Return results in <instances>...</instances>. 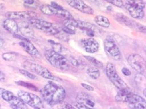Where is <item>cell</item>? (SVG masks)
<instances>
[{
  "mask_svg": "<svg viewBox=\"0 0 146 109\" xmlns=\"http://www.w3.org/2000/svg\"><path fill=\"white\" fill-rule=\"evenodd\" d=\"M143 94H144V96H146V94H145V89H144V91H143Z\"/></svg>",
  "mask_w": 146,
  "mask_h": 109,
  "instance_id": "bcb514c9",
  "label": "cell"
},
{
  "mask_svg": "<svg viewBox=\"0 0 146 109\" xmlns=\"http://www.w3.org/2000/svg\"><path fill=\"white\" fill-rule=\"evenodd\" d=\"M3 25L4 28L7 31L13 34H16L18 32V25L14 19L7 18L3 22Z\"/></svg>",
  "mask_w": 146,
  "mask_h": 109,
  "instance_id": "d6986e66",
  "label": "cell"
},
{
  "mask_svg": "<svg viewBox=\"0 0 146 109\" xmlns=\"http://www.w3.org/2000/svg\"><path fill=\"white\" fill-rule=\"evenodd\" d=\"M81 85V86L84 88H85L86 90H87L88 91H91H91H94V87L91 86V85H88V84L85 83H82Z\"/></svg>",
  "mask_w": 146,
  "mask_h": 109,
  "instance_id": "74e56055",
  "label": "cell"
},
{
  "mask_svg": "<svg viewBox=\"0 0 146 109\" xmlns=\"http://www.w3.org/2000/svg\"><path fill=\"white\" fill-rule=\"evenodd\" d=\"M104 48L107 54L115 61H119L121 55L119 48L114 39L111 36H108L104 42Z\"/></svg>",
  "mask_w": 146,
  "mask_h": 109,
  "instance_id": "52a82bcc",
  "label": "cell"
},
{
  "mask_svg": "<svg viewBox=\"0 0 146 109\" xmlns=\"http://www.w3.org/2000/svg\"><path fill=\"white\" fill-rule=\"evenodd\" d=\"M32 27L42 31L47 35L56 36L60 32L59 28L55 26L53 23L41 19L35 18L28 21Z\"/></svg>",
  "mask_w": 146,
  "mask_h": 109,
  "instance_id": "3957f363",
  "label": "cell"
},
{
  "mask_svg": "<svg viewBox=\"0 0 146 109\" xmlns=\"http://www.w3.org/2000/svg\"><path fill=\"white\" fill-rule=\"evenodd\" d=\"M4 44V40L3 38L0 37V49L3 47Z\"/></svg>",
  "mask_w": 146,
  "mask_h": 109,
  "instance_id": "b9f144b4",
  "label": "cell"
},
{
  "mask_svg": "<svg viewBox=\"0 0 146 109\" xmlns=\"http://www.w3.org/2000/svg\"><path fill=\"white\" fill-rule=\"evenodd\" d=\"M23 4L27 8L36 9L39 6V0H24Z\"/></svg>",
  "mask_w": 146,
  "mask_h": 109,
  "instance_id": "4316f807",
  "label": "cell"
},
{
  "mask_svg": "<svg viewBox=\"0 0 146 109\" xmlns=\"http://www.w3.org/2000/svg\"><path fill=\"white\" fill-rule=\"evenodd\" d=\"M62 31L64 32V33H66L67 34H72H72H76V31L72 30H71L70 29H68V28H67L66 27H64V26L62 27Z\"/></svg>",
  "mask_w": 146,
  "mask_h": 109,
  "instance_id": "d590c367",
  "label": "cell"
},
{
  "mask_svg": "<svg viewBox=\"0 0 146 109\" xmlns=\"http://www.w3.org/2000/svg\"><path fill=\"white\" fill-rule=\"evenodd\" d=\"M39 9L42 13L48 16L56 15L58 11L57 10L55 9L53 7H52L51 5L48 4H43L40 6Z\"/></svg>",
  "mask_w": 146,
  "mask_h": 109,
  "instance_id": "ffe728a7",
  "label": "cell"
},
{
  "mask_svg": "<svg viewBox=\"0 0 146 109\" xmlns=\"http://www.w3.org/2000/svg\"><path fill=\"white\" fill-rule=\"evenodd\" d=\"M58 109H77V108L68 103L63 102L62 103L59 104Z\"/></svg>",
  "mask_w": 146,
  "mask_h": 109,
  "instance_id": "e575fe53",
  "label": "cell"
},
{
  "mask_svg": "<svg viewBox=\"0 0 146 109\" xmlns=\"http://www.w3.org/2000/svg\"><path fill=\"white\" fill-rule=\"evenodd\" d=\"M66 1L70 7L84 14L92 15L94 13L93 9L85 3L82 0H66Z\"/></svg>",
  "mask_w": 146,
  "mask_h": 109,
  "instance_id": "5bb4252c",
  "label": "cell"
},
{
  "mask_svg": "<svg viewBox=\"0 0 146 109\" xmlns=\"http://www.w3.org/2000/svg\"><path fill=\"white\" fill-rule=\"evenodd\" d=\"M130 90H119L115 96V99L117 102L126 103L129 96L131 93Z\"/></svg>",
  "mask_w": 146,
  "mask_h": 109,
  "instance_id": "44dd1931",
  "label": "cell"
},
{
  "mask_svg": "<svg viewBox=\"0 0 146 109\" xmlns=\"http://www.w3.org/2000/svg\"><path fill=\"white\" fill-rule=\"evenodd\" d=\"M11 105H14L17 107L19 109H28V107L27 105L24 103L18 96H15V95L11 99V100L9 102Z\"/></svg>",
  "mask_w": 146,
  "mask_h": 109,
  "instance_id": "603a6c76",
  "label": "cell"
},
{
  "mask_svg": "<svg viewBox=\"0 0 146 109\" xmlns=\"http://www.w3.org/2000/svg\"><path fill=\"white\" fill-rule=\"evenodd\" d=\"M15 83L19 86L23 87H25L27 89L32 90L33 91L37 92V91H39L38 88L36 87V86H35L34 85H33L31 83L27 82H25V81H17Z\"/></svg>",
  "mask_w": 146,
  "mask_h": 109,
  "instance_id": "f546056e",
  "label": "cell"
},
{
  "mask_svg": "<svg viewBox=\"0 0 146 109\" xmlns=\"http://www.w3.org/2000/svg\"><path fill=\"white\" fill-rule=\"evenodd\" d=\"M115 19L121 23V25H123L127 27H129L131 29H136L139 32H143L144 33H145V27L141 24H139L135 21L129 18L125 15L121 14L120 13L116 14L115 15Z\"/></svg>",
  "mask_w": 146,
  "mask_h": 109,
  "instance_id": "9c48e42d",
  "label": "cell"
},
{
  "mask_svg": "<svg viewBox=\"0 0 146 109\" xmlns=\"http://www.w3.org/2000/svg\"><path fill=\"white\" fill-rule=\"evenodd\" d=\"M51 6L53 7L55 9L57 10V11H60V10H62L63 9V7H62L61 5H60L59 4H58L57 3L52 1L51 2Z\"/></svg>",
  "mask_w": 146,
  "mask_h": 109,
  "instance_id": "8d00e7d4",
  "label": "cell"
},
{
  "mask_svg": "<svg viewBox=\"0 0 146 109\" xmlns=\"http://www.w3.org/2000/svg\"><path fill=\"white\" fill-rule=\"evenodd\" d=\"M1 98H3V99L4 100L9 103L11 100V99H13L14 94L11 91L5 89V91H3V93L1 94Z\"/></svg>",
  "mask_w": 146,
  "mask_h": 109,
  "instance_id": "4dcf8cb0",
  "label": "cell"
},
{
  "mask_svg": "<svg viewBox=\"0 0 146 109\" xmlns=\"http://www.w3.org/2000/svg\"><path fill=\"white\" fill-rule=\"evenodd\" d=\"M84 57L91 64H92L94 67L98 68V69H102L104 67L103 63L99 61L98 59H96L95 58L91 56H84Z\"/></svg>",
  "mask_w": 146,
  "mask_h": 109,
  "instance_id": "484cf974",
  "label": "cell"
},
{
  "mask_svg": "<svg viewBox=\"0 0 146 109\" xmlns=\"http://www.w3.org/2000/svg\"><path fill=\"white\" fill-rule=\"evenodd\" d=\"M5 79V75L1 71H0V81H2V82L4 81Z\"/></svg>",
  "mask_w": 146,
  "mask_h": 109,
  "instance_id": "60d3db41",
  "label": "cell"
},
{
  "mask_svg": "<svg viewBox=\"0 0 146 109\" xmlns=\"http://www.w3.org/2000/svg\"><path fill=\"white\" fill-rule=\"evenodd\" d=\"M19 72L20 73L24 75L25 77L31 79H32V80H36L38 79V77H36L35 75L31 73L30 72H29L28 70H26V69H19Z\"/></svg>",
  "mask_w": 146,
  "mask_h": 109,
  "instance_id": "1f68e13d",
  "label": "cell"
},
{
  "mask_svg": "<svg viewBox=\"0 0 146 109\" xmlns=\"http://www.w3.org/2000/svg\"><path fill=\"white\" fill-rule=\"evenodd\" d=\"M18 96L27 105L32 107L42 108L43 107L41 99L37 95L29 93L23 91H20L18 92Z\"/></svg>",
  "mask_w": 146,
  "mask_h": 109,
  "instance_id": "ba28073f",
  "label": "cell"
},
{
  "mask_svg": "<svg viewBox=\"0 0 146 109\" xmlns=\"http://www.w3.org/2000/svg\"><path fill=\"white\" fill-rule=\"evenodd\" d=\"M105 71L109 79L119 90H130V88L126 82L117 74L116 67L113 63L111 62L107 63Z\"/></svg>",
  "mask_w": 146,
  "mask_h": 109,
  "instance_id": "5b68a950",
  "label": "cell"
},
{
  "mask_svg": "<svg viewBox=\"0 0 146 109\" xmlns=\"http://www.w3.org/2000/svg\"><path fill=\"white\" fill-rule=\"evenodd\" d=\"M87 73L88 76L93 79H97L101 75L100 69L94 66L90 67L87 68Z\"/></svg>",
  "mask_w": 146,
  "mask_h": 109,
  "instance_id": "cb8c5ba5",
  "label": "cell"
},
{
  "mask_svg": "<svg viewBox=\"0 0 146 109\" xmlns=\"http://www.w3.org/2000/svg\"><path fill=\"white\" fill-rule=\"evenodd\" d=\"M11 107L13 108V109H19L17 107H16V106H15L14 105H11Z\"/></svg>",
  "mask_w": 146,
  "mask_h": 109,
  "instance_id": "7bdbcfd3",
  "label": "cell"
},
{
  "mask_svg": "<svg viewBox=\"0 0 146 109\" xmlns=\"http://www.w3.org/2000/svg\"><path fill=\"white\" fill-rule=\"evenodd\" d=\"M80 42L81 46L87 53H95L99 49V43L93 38L82 39Z\"/></svg>",
  "mask_w": 146,
  "mask_h": 109,
  "instance_id": "9a60e30c",
  "label": "cell"
},
{
  "mask_svg": "<svg viewBox=\"0 0 146 109\" xmlns=\"http://www.w3.org/2000/svg\"><path fill=\"white\" fill-rule=\"evenodd\" d=\"M18 54L15 52H7L3 54L2 58L5 61H14L17 59Z\"/></svg>",
  "mask_w": 146,
  "mask_h": 109,
  "instance_id": "f1b7e54d",
  "label": "cell"
},
{
  "mask_svg": "<svg viewBox=\"0 0 146 109\" xmlns=\"http://www.w3.org/2000/svg\"><path fill=\"white\" fill-rule=\"evenodd\" d=\"M78 28L83 31L90 38L99 36L101 34L102 30L93 24L87 22H78Z\"/></svg>",
  "mask_w": 146,
  "mask_h": 109,
  "instance_id": "7c38bea8",
  "label": "cell"
},
{
  "mask_svg": "<svg viewBox=\"0 0 146 109\" xmlns=\"http://www.w3.org/2000/svg\"><path fill=\"white\" fill-rule=\"evenodd\" d=\"M63 26L66 27L68 29H70L72 30L76 31V30L78 28V23L74 18L68 20H64Z\"/></svg>",
  "mask_w": 146,
  "mask_h": 109,
  "instance_id": "d4e9b609",
  "label": "cell"
},
{
  "mask_svg": "<svg viewBox=\"0 0 146 109\" xmlns=\"http://www.w3.org/2000/svg\"><path fill=\"white\" fill-rule=\"evenodd\" d=\"M0 109H1V104H0Z\"/></svg>",
  "mask_w": 146,
  "mask_h": 109,
  "instance_id": "7dc6e473",
  "label": "cell"
},
{
  "mask_svg": "<svg viewBox=\"0 0 146 109\" xmlns=\"http://www.w3.org/2000/svg\"><path fill=\"white\" fill-rule=\"evenodd\" d=\"M121 72H122V73L123 74V75H125V76H127V77L130 76L131 74V71L128 68H125V67H124V68L121 69Z\"/></svg>",
  "mask_w": 146,
  "mask_h": 109,
  "instance_id": "ab89813d",
  "label": "cell"
},
{
  "mask_svg": "<svg viewBox=\"0 0 146 109\" xmlns=\"http://www.w3.org/2000/svg\"><path fill=\"white\" fill-rule=\"evenodd\" d=\"M124 5L132 18L141 19L144 16L145 4L139 0H127Z\"/></svg>",
  "mask_w": 146,
  "mask_h": 109,
  "instance_id": "8992f818",
  "label": "cell"
},
{
  "mask_svg": "<svg viewBox=\"0 0 146 109\" xmlns=\"http://www.w3.org/2000/svg\"><path fill=\"white\" fill-rule=\"evenodd\" d=\"M130 66L139 73L143 74L145 70V61L138 54H131L127 59Z\"/></svg>",
  "mask_w": 146,
  "mask_h": 109,
  "instance_id": "30bf717a",
  "label": "cell"
},
{
  "mask_svg": "<svg viewBox=\"0 0 146 109\" xmlns=\"http://www.w3.org/2000/svg\"><path fill=\"white\" fill-rule=\"evenodd\" d=\"M105 1L119 8H122L124 5L122 0H105Z\"/></svg>",
  "mask_w": 146,
  "mask_h": 109,
  "instance_id": "836d02e7",
  "label": "cell"
},
{
  "mask_svg": "<svg viewBox=\"0 0 146 109\" xmlns=\"http://www.w3.org/2000/svg\"><path fill=\"white\" fill-rule=\"evenodd\" d=\"M55 37L64 42H68L69 40V37L68 34L63 31H60L55 36Z\"/></svg>",
  "mask_w": 146,
  "mask_h": 109,
  "instance_id": "d6a6232c",
  "label": "cell"
},
{
  "mask_svg": "<svg viewBox=\"0 0 146 109\" xmlns=\"http://www.w3.org/2000/svg\"><path fill=\"white\" fill-rule=\"evenodd\" d=\"M139 1L144 4H145V0H139Z\"/></svg>",
  "mask_w": 146,
  "mask_h": 109,
  "instance_id": "f6af8a7d",
  "label": "cell"
},
{
  "mask_svg": "<svg viewBox=\"0 0 146 109\" xmlns=\"http://www.w3.org/2000/svg\"><path fill=\"white\" fill-rule=\"evenodd\" d=\"M56 16H58V17L63 19V20L74 19V17H73L72 15L70 14V12L64 9L60 11H58Z\"/></svg>",
  "mask_w": 146,
  "mask_h": 109,
  "instance_id": "83f0119b",
  "label": "cell"
},
{
  "mask_svg": "<svg viewBox=\"0 0 146 109\" xmlns=\"http://www.w3.org/2000/svg\"><path fill=\"white\" fill-rule=\"evenodd\" d=\"M5 91V89H3V88H0V95H1V94L3 93V91Z\"/></svg>",
  "mask_w": 146,
  "mask_h": 109,
  "instance_id": "ee69618b",
  "label": "cell"
},
{
  "mask_svg": "<svg viewBox=\"0 0 146 109\" xmlns=\"http://www.w3.org/2000/svg\"><path fill=\"white\" fill-rule=\"evenodd\" d=\"M19 44L28 54L34 58H41L42 55L35 46L28 40H21Z\"/></svg>",
  "mask_w": 146,
  "mask_h": 109,
  "instance_id": "2e32d148",
  "label": "cell"
},
{
  "mask_svg": "<svg viewBox=\"0 0 146 109\" xmlns=\"http://www.w3.org/2000/svg\"><path fill=\"white\" fill-rule=\"evenodd\" d=\"M126 103L131 109H146L145 100L140 96L131 92Z\"/></svg>",
  "mask_w": 146,
  "mask_h": 109,
  "instance_id": "4fadbf2b",
  "label": "cell"
},
{
  "mask_svg": "<svg viewBox=\"0 0 146 109\" xmlns=\"http://www.w3.org/2000/svg\"><path fill=\"white\" fill-rule=\"evenodd\" d=\"M95 22L98 26L105 28H108L111 25L109 20L103 15H98L95 18Z\"/></svg>",
  "mask_w": 146,
  "mask_h": 109,
  "instance_id": "7402d4cb",
  "label": "cell"
},
{
  "mask_svg": "<svg viewBox=\"0 0 146 109\" xmlns=\"http://www.w3.org/2000/svg\"><path fill=\"white\" fill-rule=\"evenodd\" d=\"M40 94L46 103L51 106L64 102L66 95V91L62 86L51 82L40 90Z\"/></svg>",
  "mask_w": 146,
  "mask_h": 109,
  "instance_id": "6da1fadb",
  "label": "cell"
},
{
  "mask_svg": "<svg viewBox=\"0 0 146 109\" xmlns=\"http://www.w3.org/2000/svg\"><path fill=\"white\" fill-rule=\"evenodd\" d=\"M18 25V31L20 32L22 36L27 39L34 37V31L30 24L27 22H21Z\"/></svg>",
  "mask_w": 146,
  "mask_h": 109,
  "instance_id": "e0dca14e",
  "label": "cell"
},
{
  "mask_svg": "<svg viewBox=\"0 0 146 109\" xmlns=\"http://www.w3.org/2000/svg\"><path fill=\"white\" fill-rule=\"evenodd\" d=\"M7 18L14 20H23L28 21L30 19L38 18V14L32 11H9L5 14Z\"/></svg>",
  "mask_w": 146,
  "mask_h": 109,
  "instance_id": "8fae6325",
  "label": "cell"
},
{
  "mask_svg": "<svg viewBox=\"0 0 146 109\" xmlns=\"http://www.w3.org/2000/svg\"><path fill=\"white\" fill-rule=\"evenodd\" d=\"M44 57L53 67L62 71L70 69V63L63 54L52 50H47L44 52Z\"/></svg>",
  "mask_w": 146,
  "mask_h": 109,
  "instance_id": "7a4b0ae2",
  "label": "cell"
},
{
  "mask_svg": "<svg viewBox=\"0 0 146 109\" xmlns=\"http://www.w3.org/2000/svg\"><path fill=\"white\" fill-rule=\"evenodd\" d=\"M77 103L86 105L90 107H94L95 105L94 99L88 93L85 92H79L76 97Z\"/></svg>",
  "mask_w": 146,
  "mask_h": 109,
  "instance_id": "ac0fdd59",
  "label": "cell"
},
{
  "mask_svg": "<svg viewBox=\"0 0 146 109\" xmlns=\"http://www.w3.org/2000/svg\"><path fill=\"white\" fill-rule=\"evenodd\" d=\"M76 106L77 107V108L78 109H93L92 108L90 107H88L86 105L80 104V103H77L76 104Z\"/></svg>",
  "mask_w": 146,
  "mask_h": 109,
  "instance_id": "f35d334b",
  "label": "cell"
},
{
  "mask_svg": "<svg viewBox=\"0 0 146 109\" xmlns=\"http://www.w3.org/2000/svg\"><path fill=\"white\" fill-rule=\"evenodd\" d=\"M23 67L25 69L30 71L39 76H41L45 79L56 81L60 80L59 78L56 77V76L53 75L52 72L47 68L38 64L29 61H26L23 63Z\"/></svg>",
  "mask_w": 146,
  "mask_h": 109,
  "instance_id": "277c9868",
  "label": "cell"
}]
</instances>
